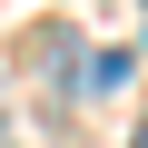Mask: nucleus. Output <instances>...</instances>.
Instances as JSON below:
<instances>
[]
</instances>
